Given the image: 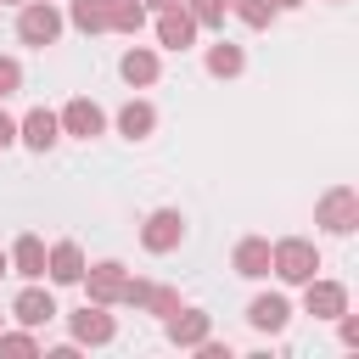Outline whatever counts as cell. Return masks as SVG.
Here are the masks:
<instances>
[{
	"mask_svg": "<svg viewBox=\"0 0 359 359\" xmlns=\"http://www.w3.org/2000/svg\"><path fill=\"white\" fill-rule=\"evenodd\" d=\"M62 309H56V297L45 292V286H22L17 292V303H11V320L17 325H28V331H39V325H50Z\"/></svg>",
	"mask_w": 359,
	"mask_h": 359,
	"instance_id": "cell-9",
	"label": "cell"
},
{
	"mask_svg": "<svg viewBox=\"0 0 359 359\" xmlns=\"http://www.w3.org/2000/svg\"><path fill=\"white\" fill-rule=\"evenodd\" d=\"M286 320H292V303H286L280 292H258V297L247 303V325H252V331H269V337H275V331H286Z\"/></svg>",
	"mask_w": 359,
	"mask_h": 359,
	"instance_id": "cell-12",
	"label": "cell"
},
{
	"mask_svg": "<svg viewBox=\"0 0 359 359\" xmlns=\"http://www.w3.org/2000/svg\"><path fill=\"white\" fill-rule=\"evenodd\" d=\"M146 11H168V6H180V0H140Z\"/></svg>",
	"mask_w": 359,
	"mask_h": 359,
	"instance_id": "cell-29",
	"label": "cell"
},
{
	"mask_svg": "<svg viewBox=\"0 0 359 359\" xmlns=\"http://www.w3.org/2000/svg\"><path fill=\"white\" fill-rule=\"evenodd\" d=\"M314 224L331 230V236H353V230H359V191H353V185H331V191L314 202Z\"/></svg>",
	"mask_w": 359,
	"mask_h": 359,
	"instance_id": "cell-2",
	"label": "cell"
},
{
	"mask_svg": "<svg viewBox=\"0 0 359 359\" xmlns=\"http://www.w3.org/2000/svg\"><path fill=\"white\" fill-rule=\"evenodd\" d=\"M0 353H22L28 359V353H39V337L34 331H0Z\"/></svg>",
	"mask_w": 359,
	"mask_h": 359,
	"instance_id": "cell-24",
	"label": "cell"
},
{
	"mask_svg": "<svg viewBox=\"0 0 359 359\" xmlns=\"http://www.w3.org/2000/svg\"><path fill=\"white\" fill-rule=\"evenodd\" d=\"M67 331H73L79 348H101V342L118 337V320L107 314V303H84L79 314H67Z\"/></svg>",
	"mask_w": 359,
	"mask_h": 359,
	"instance_id": "cell-6",
	"label": "cell"
},
{
	"mask_svg": "<svg viewBox=\"0 0 359 359\" xmlns=\"http://www.w3.org/2000/svg\"><path fill=\"white\" fill-rule=\"evenodd\" d=\"M0 6H22V0H0Z\"/></svg>",
	"mask_w": 359,
	"mask_h": 359,
	"instance_id": "cell-32",
	"label": "cell"
},
{
	"mask_svg": "<svg viewBox=\"0 0 359 359\" xmlns=\"http://www.w3.org/2000/svg\"><path fill=\"white\" fill-rule=\"evenodd\" d=\"M230 269H236L241 280H264V275H269V241H264V236H241L236 252H230Z\"/></svg>",
	"mask_w": 359,
	"mask_h": 359,
	"instance_id": "cell-14",
	"label": "cell"
},
{
	"mask_svg": "<svg viewBox=\"0 0 359 359\" xmlns=\"http://www.w3.org/2000/svg\"><path fill=\"white\" fill-rule=\"evenodd\" d=\"M163 325H168V342L174 348H196L202 337H213V314L208 309H174Z\"/></svg>",
	"mask_w": 359,
	"mask_h": 359,
	"instance_id": "cell-10",
	"label": "cell"
},
{
	"mask_svg": "<svg viewBox=\"0 0 359 359\" xmlns=\"http://www.w3.org/2000/svg\"><path fill=\"white\" fill-rule=\"evenodd\" d=\"M146 309H151V314H163V320H168V314H174V309H180V292H168V286H151V297H146Z\"/></svg>",
	"mask_w": 359,
	"mask_h": 359,
	"instance_id": "cell-26",
	"label": "cell"
},
{
	"mask_svg": "<svg viewBox=\"0 0 359 359\" xmlns=\"http://www.w3.org/2000/svg\"><path fill=\"white\" fill-rule=\"evenodd\" d=\"M11 90H22V62H17V56H0V101H6Z\"/></svg>",
	"mask_w": 359,
	"mask_h": 359,
	"instance_id": "cell-25",
	"label": "cell"
},
{
	"mask_svg": "<svg viewBox=\"0 0 359 359\" xmlns=\"http://www.w3.org/2000/svg\"><path fill=\"white\" fill-rule=\"evenodd\" d=\"M151 129H157V107H151V101H129V107L118 112V135H123V140H146Z\"/></svg>",
	"mask_w": 359,
	"mask_h": 359,
	"instance_id": "cell-18",
	"label": "cell"
},
{
	"mask_svg": "<svg viewBox=\"0 0 359 359\" xmlns=\"http://www.w3.org/2000/svg\"><path fill=\"white\" fill-rule=\"evenodd\" d=\"M337 325H342V348H359V314H337Z\"/></svg>",
	"mask_w": 359,
	"mask_h": 359,
	"instance_id": "cell-27",
	"label": "cell"
},
{
	"mask_svg": "<svg viewBox=\"0 0 359 359\" xmlns=\"http://www.w3.org/2000/svg\"><path fill=\"white\" fill-rule=\"evenodd\" d=\"M56 123H62V135H73V140H95V135L107 129V112H101L90 95H73V101L56 112Z\"/></svg>",
	"mask_w": 359,
	"mask_h": 359,
	"instance_id": "cell-7",
	"label": "cell"
},
{
	"mask_svg": "<svg viewBox=\"0 0 359 359\" xmlns=\"http://www.w3.org/2000/svg\"><path fill=\"white\" fill-rule=\"evenodd\" d=\"M17 39L22 45H56L62 39V11L50 6V0H22V11H17Z\"/></svg>",
	"mask_w": 359,
	"mask_h": 359,
	"instance_id": "cell-3",
	"label": "cell"
},
{
	"mask_svg": "<svg viewBox=\"0 0 359 359\" xmlns=\"http://www.w3.org/2000/svg\"><path fill=\"white\" fill-rule=\"evenodd\" d=\"M84 292H90V303H123V286H129V269L118 264V258H101V264H84Z\"/></svg>",
	"mask_w": 359,
	"mask_h": 359,
	"instance_id": "cell-4",
	"label": "cell"
},
{
	"mask_svg": "<svg viewBox=\"0 0 359 359\" xmlns=\"http://www.w3.org/2000/svg\"><path fill=\"white\" fill-rule=\"evenodd\" d=\"M180 6L191 11L196 28H224V17H230V0H180Z\"/></svg>",
	"mask_w": 359,
	"mask_h": 359,
	"instance_id": "cell-22",
	"label": "cell"
},
{
	"mask_svg": "<svg viewBox=\"0 0 359 359\" xmlns=\"http://www.w3.org/2000/svg\"><path fill=\"white\" fill-rule=\"evenodd\" d=\"M202 62H208V73H213V79H236V73L247 67V50H241V45H230V39H219V45H208V56H202Z\"/></svg>",
	"mask_w": 359,
	"mask_h": 359,
	"instance_id": "cell-19",
	"label": "cell"
},
{
	"mask_svg": "<svg viewBox=\"0 0 359 359\" xmlns=\"http://www.w3.org/2000/svg\"><path fill=\"white\" fill-rule=\"evenodd\" d=\"M157 39H163V50H191V45H196V22H191V11H185V6L157 11Z\"/></svg>",
	"mask_w": 359,
	"mask_h": 359,
	"instance_id": "cell-13",
	"label": "cell"
},
{
	"mask_svg": "<svg viewBox=\"0 0 359 359\" xmlns=\"http://www.w3.org/2000/svg\"><path fill=\"white\" fill-rule=\"evenodd\" d=\"M6 269H11V258H6V252H0V275H6Z\"/></svg>",
	"mask_w": 359,
	"mask_h": 359,
	"instance_id": "cell-31",
	"label": "cell"
},
{
	"mask_svg": "<svg viewBox=\"0 0 359 359\" xmlns=\"http://www.w3.org/2000/svg\"><path fill=\"white\" fill-rule=\"evenodd\" d=\"M45 275H50L56 286H79V275H84V252H79V241H56V247L45 252Z\"/></svg>",
	"mask_w": 359,
	"mask_h": 359,
	"instance_id": "cell-15",
	"label": "cell"
},
{
	"mask_svg": "<svg viewBox=\"0 0 359 359\" xmlns=\"http://www.w3.org/2000/svg\"><path fill=\"white\" fill-rule=\"evenodd\" d=\"M0 331H6V314H0Z\"/></svg>",
	"mask_w": 359,
	"mask_h": 359,
	"instance_id": "cell-33",
	"label": "cell"
},
{
	"mask_svg": "<svg viewBox=\"0 0 359 359\" xmlns=\"http://www.w3.org/2000/svg\"><path fill=\"white\" fill-rule=\"evenodd\" d=\"M118 73H123V84H135V90L157 84V50H151V45H129L123 62H118Z\"/></svg>",
	"mask_w": 359,
	"mask_h": 359,
	"instance_id": "cell-16",
	"label": "cell"
},
{
	"mask_svg": "<svg viewBox=\"0 0 359 359\" xmlns=\"http://www.w3.org/2000/svg\"><path fill=\"white\" fill-rule=\"evenodd\" d=\"M180 241H185V213H180V208L146 213V224H140V247H146V252H174Z\"/></svg>",
	"mask_w": 359,
	"mask_h": 359,
	"instance_id": "cell-5",
	"label": "cell"
},
{
	"mask_svg": "<svg viewBox=\"0 0 359 359\" xmlns=\"http://www.w3.org/2000/svg\"><path fill=\"white\" fill-rule=\"evenodd\" d=\"M17 140H22L28 151H50V146L62 140V123H56V112H50V107H34V112L17 123Z\"/></svg>",
	"mask_w": 359,
	"mask_h": 359,
	"instance_id": "cell-11",
	"label": "cell"
},
{
	"mask_svg": "<svg viewBox=\"0 0 359 359\" xmlns=\"http://www.w3.org/2000/svg\"><path fill=\"white\" fill-rule=\"evenodd\" d=\"M107 28L140 34V28H146V6H140V0H107Z\"/></svg>",
	"mask_w": 359,
	"mask_h": 359,
	"instance_id": "cell-20",
	"label": "cell"
},
{
	"mask_svg": "<svg viewBox=\"0 0 359 359\" xmlns=\"http://www.w3.org/2000/svg\"><path fill=\"white\" fill-rule=\"evenodd\" d=\"M331 6H342V0H331Z\"/></svg>",
	"mask_w": 359,
	"mask_h": 359,
	"instance_id": "cell-34",
	"label": "cell"
},
{
	"mask_svg": "<svg viewBox=\"0 0 359 359\" xmlns=\"http://www.w3.org/2000/svg\"><path fill=\"white\" fill-rule=\"evenodd\" d=\"M269 269H275L286 286H303V280H314V275H320V247H314V241H303V236H286V241H275V247H269Z\"/></svg>",
	"mask_w": 359,
	"mask_h": 359,
	"instance_id": "cell-1",
	"label": "cell"
},
{
	"mask_svg": "<svg viewBox=\"0 0 359 359\" xmlns=\"http://www.w3.org/2000/svg\"><path fill=\"white\" fill-rule=\"evenodd\" d=\"M6 258H11V269H17L22 280H39V275H45V241H39V236H17Z\"/></svg>",
	"mask_w": 359,
	"mask_h": 359,
	"instance_id": "cell-17",
	"label": "cell"
},
{
	"mask_svg": "<svg viewBox=\"0 0 359 359\" xmlns=\"http://www.w3.org/2000/svg\"><path fill=\"white\" fill-rule=\"evenodd\" d=\"M6 146H17V118L0 107V151H6Z\"/></svg>",
	"mask_w": 359,
	"mask_h": 359,
	"instance_id": "cell-28",
	"label": "cell"
},
{
	"mask_svg": "<svg viewBox=\"0 0 359 359\" xmlns=\"http://www.w3.org/2000/svg\"><path fill=\"white\" fill-rule=\"evenodd\" d=\"M230 17L247 22V28H269L275 22V6L269 0H230Z\"/></svg>",
	"mask_w": 359,
	"mask_h": 359,
	"instance_id": "cell-23",
	"label": "cell"
},
{
	"mask_svg": "<svg viewBox=\"0 0 359 359\" xmlns=\"http://www.w3.org/2000/svg\"><path fill=\"white\" fill-rule=\"evenodd\" d=\"M269 6H275V11H297L303 0H269Z\"/></svg>",
	"mask_w": 359,
	"mask_h": 359,
	"instance_id": "cell-30",
	"label": "cell"
},
{
	"mask_svg": "<svg viewBox=\"0 0 359 359\" xmlns=\"http://www.w3.org/2000/svg\"><path fill=\"white\" fill-rule=\"evenodd\" d=\"M67 22H73L79 34H101V28H107V0H73V6H67Z\"/></svg>",
	"mask_w": 359,
	"mask_h": 359,
	"instance_id": "cell-21",
	"label": "cell"
},
{
	"mask_svg": "<svg viewBox=\"0 0 359 359\" xmlns=\"http://www.w3.org/2000/svg\"><path fill=\"white\" fill-rule=\"evenodd\" d=\"M303 309L314 314V320H337L342 309H348V286L342 280H303Z\"/></svg>",
	"mask_w": 359,
	"mask_h": 359,
	"instance_id": "cell-8",
	"label": "cell"
}]
</instances>
